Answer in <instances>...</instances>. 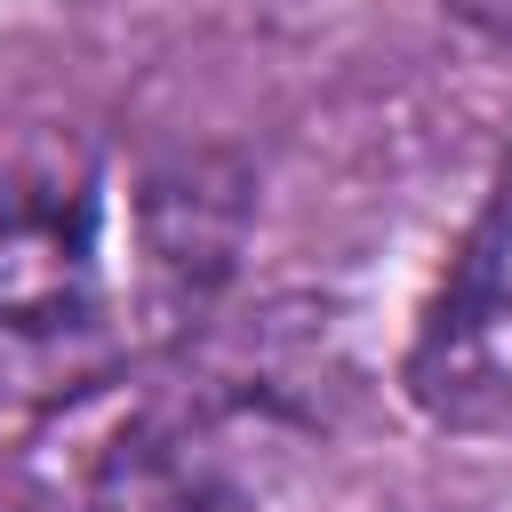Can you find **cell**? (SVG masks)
<instances>
[{"mask_svg": "<svg viewBox=\"0 0 512 512\" xmlns=\"http://www.w3.org/2000/svg\"><path fill=\"white\" fill-rule=\"evenodd\" d=\"M200 160L104 136L0 144V408H56L200 320L232 264Z\"/></svg>", "mask_w": 512, "mask_h": 512, "instance_id": "1", "label": "cell"}, {"mask_svg": "<svg viewBox=\"0 0 512 512\" xmlns=\"http://www.w3.org/2000/svg\"><path fill=\"white\" fill-rule=\"evenodd\" d=\"M424 416L472 440H512V160L488 184L408 360Z\"/></svg>", "mask_w": 512, "mask_h": 512, "instance_id": "2", "label": "cell"}, {"mask_svg": "<svg viewBox=\"0 0 512 512\" xmlns=\"http://www.w3.org/2000/svg\"><path fill=\"white\" fill-rule=\"evenodd\" d=\"M32 512H248L216 472H200V464H184L176 448H120V456H104V464H88L80 480H64L48 504H32Z\"/></svg>", "mask_w": 512, "mask_h": 512, "instance_id": "3", "label": "cell"}, {"mask_svg": "<svg viewBox=\"0 0 512 512\" xmlns=\"http://www.w3.org/2000/svg\"><path fill=\"white\" fill-rule=\"evenodd\" d=\"M448 8H456L464 24H480L488 40H504V48H512V0H448Z\"/></svg>", "mask_w": 512, "mask_h": 512, "instance_id": "4", "label": "cell"}]
</instances>
